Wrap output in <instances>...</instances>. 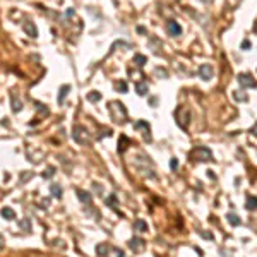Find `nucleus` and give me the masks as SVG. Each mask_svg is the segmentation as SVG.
<instances>
[{"label":"nucleus","instance_id":"5701e85b","mask_svg":"<svg viewBox=\"0 0 257 257\" xmlns=\"http://www.w3.org/2000/svg\"><path fill=\"white\" fill-rule=\"evenodd\" d=\"M134 62H136V63H137V65H139V67H142L144 63L147 62V57H144V55H139V53H137V55L134 57Z\"/></svg>","mask_w":257,"mask_h":257},{"label":"nucleus","instance_id":"0eeeda50","mask_svg":"<svg viewBox=\"0 0 257 257\" xmlns=\"http://www.w3.org/2000/svg\"><path fill=\"white\" fill-rule=\"evenodd\" d=\"M199 76H201V79H204V81H211V79H213V67H211L209 63H202V65L199 67Z\"/></svg>","mask_w":257,"mask_h":257},{"label":"nucleus","instance_id":"1a4fd4ad","mask_svg":"<svg viewBox=\"0 0 257 257\" xmlns=\"http://www.w3.org/2000/svg\"><path fill=\"white\" fill-rule=\"evenodd\" d=\"M128 247H130L134 252H141V250L146 247V242H144L142 238H137V237H134V238L128 242Z\"/></svg>","mask_w":257,"mask_h":257},{"label":"nucleus","instance_id":"a878e982","mask_svg":"<svg viewBox=\"0 0 257 257\" xmlns=\"http://www.w3.org/2000/svg\"><path fill=\"white\" fill-rule=\"evenodd\" d=\"M115 89H117L118 93H127V84H125L124 81H120V82L115 84Z\"/></svg>","mask_w":257,"mask_h":257},{"label":"nucleus","instance_id":"423d86ee","mask_svg":"<svg viewBox=\"0 0 257 257\" xmlns=\"http://www.w3.org/2000/svg\"><path fill=\"white\" fill-rule=\"evenodd\" d=\"M166 31H168L170 36H180V34H182V26L172 19V21L166 22Z\"/></svg>","mask_w":257,"mask_h":257},{"label":"nucleus","instance_id":"f8f14e48","mask_svg":"<svg viewBox=\"0 0 257 257\" xmlns=\"http://www.w3.org/2000/svg\"><path fill=\"white\" fill-rule=\"evenodd\" d=\"M245 207L249 211H255L257 209V197H254V195H249L245 201Z\"/></svg>","mask_w":257,"mask_h":257},{"label":"nucleus","instance_id":"b1692460","mask_svg":"<svg viewBox=\"0 0 257 257\" xmlns=\"http://www.w3.org/2000/svg\"><path fill=\"white\" fill-rule=\"evenodd\" d=\"M233 98L235 99H238V101H249V96L245 94V93H238V91H233Z\"/></svg>","mask_w":257,"mask_h":257},{"label":"nucleus","instance_id":"f03ea898","mask_svg":"<svg viewBox=\"0 0 257 257\" xmlns=\"http://www.w3.org/2000/svg\"><path fill=\"white\" fill-rule=\"evenodd\" d=\"M189 158L194 159V161H214L213 159V153H211L206 146L194 147V149L190 151V154H189Z\"/></svg>","mask_w":257,"mask_h":257},{"label":"nucleus","instance_id":"c756f323","mask_svg":"<svg viewBox=\"0 0 257 257\" xmlns=\"http://www.w3.org/2000/svg\"><path fill=\"white\" fill-rule=\"evenodd\" d=\"M250 132H252V134H254V136H257V124H255V125H254V127H252V128H250Z\"/></svg>","mask_w":257,"mask_h":257},{"label":"nucleus","instance_id":"6e6552de","mask_svg":"<svg viewBox=\"0 0 257 257\" xmlns=\"http://www.w3.org/2000/svg\"><path fill=\"white\" fill-rule=\"evenodd\" d=\"M22 29H24V33L28 34V36H31V38H38V29H36V26H34V22H31V21H24V22H22Z\"/></svg>","mask_w":257,"mask_h":257},{"label":"nucleus","instance_id":"a211bd4d","mask_svg":"<svg viewBox=\"0 0 257 257\" xmlns=\"http://www.w3.org/2000/svg\"><path fill=\"white\" fill-rule=\"evenodd\" d=\"M69 91H70V86H69V84H65V86H62V88H60V93H59V103H63V99H65V96L69 94Z\"/></svg>","mask_w":257,"mask_h":257},{"label":"nucleus","instance_id":"c85d7f7f","mask_svg":"<svg viewBox=\"0 0 257 257\" xmlns=\"http://www.w3.org/2000/svg\"><path fill=\"white\" fill-rule=\"evenodd\" d=\"M202 237H204V238H213V235H211V233H207V231H204V233H201Z\"/></svg>","mask_w":257,"mask_h":257},{"label":"nucleus","instance_id":"ddd939ff","mask_svg":"<svg viewBox=\"0 0 257 257\" xmlns=\"http://www.w3.org/2000/svg\"><path fill=\"white\" fill-rule=\"evenodd\" d=\"M0 214H2L4 220H15V213H14V209H11V207H2Z\"/></svg>","mask_w":257,"mask_h":257},{"label":"nucleus","instance_id":"bb28decb","mask_svg":"<svg viewBox=\"0 0 257 257\" xmlns=\"http://www.w3.org/2000/svg\"><path fill=\"white\" fill-rule=\"evenodd\" d=\"M170 168H172L173 172L178 168V158H172V159H170Z\"/></svg>","mask_w":257,"mask_h":257},{"label":"nucleus","instance_id":"4be33fe9","mask_svg":"<svg viewBox=\"0 0 257 257\" xmlns=\"http://www.w3.org/2000/svg\"><path fill=\"white\" fill-rule=\"evenodd\" d=\"M101 99V94H99L98 91H91L88 94V101H91V103H96V101H99Z\"/></svg>","mask_w":257,"mask_h":257},{"label":"nucleus","instance_id":"2eb2a0df","mask_svg":"<svg viewBox=\"0 0 257 257\" xmlns=\"http://www.w3.org/2000/svg\"><path fill=\"white\" fill-rule=\"evenodd\" d=\"M105 204H107L108 207H111V209L118 211V209H117L118 201H117V195H115V194H110V195H108V197H107V201H105Z\"/></svg>","mask_w":257,"mask_h":257},{"label":"nucleus","instance_id":"7ed1b4c3","mask_svg":"<svg viewBox=\"0 0 257 257\" xmlns=\"http://www.w3.org/2000/svg\"><path fill=\"white\" fill-rule=\"evenodd\" d=\"M175 120L182 128H187L189 122H190V111H189V108H185L184 105H180L175 111Z\"/></svg>","mask_w":257,"mask_h":257},{"label":"nucleus","instance_id":"39448f33","mask_svg":"<svg viewBox=\"0 0 257 257\" xmlns=\"http://www.w3.org/2000/svg\"><path fill=\"white\" fill-rule=\"evenodd\" d=\"M237 81H238V84L242 86L243 89H249V88H257V81L254 79L252 76H250V74H238Z\"/></svg>","mask_w":257,"mask_h":257},{"label":"nucleus","instance_id":"9b49d317","mask_svg":"<svg viewBox=\"0 0 257 257\" xmlns=\"http://www.w3.org/2000/svg\"><path fill=\"white\" fill-rule=\"evenodd\" d=\"M11 99H12V110H14V111H21L22 105H21V101H19L15 91H11Z\"/></svg>","mask_w":257,"mask_h":257},{"label":"nucleus","instance_id":"f257e3e1","mask_svg":"<svg viewBox=\"0 0 257 257\" xmlns=\"http://www.w3.org/2000/svg\"><path fill=\"white\" fill-rule=\"evenodd\" d=\"M108 111H110V117L113 118L115 124H125L127 122V110H125L124 103L120 101L108 103Z\"/></svg>","mask_w":257,"mask_h":257},{"label":"nucleus","instance_id":"dca6fc26","mask_svg":"<svg viewBox=\"0 0 257 257\" xmlns=\"http://www.w3.org/2000/svg\"><path fill=\"white\" fill-rule=\"evenodd\" d=\"M110 250H111V247L107 245V243H98V245H96V254H98V255H107Z\"/></svg>","mask_w":257,"mask_h":257},{"label":"nucleus","instance_id":"7c9ffc66","mask_svg":"<svg viewBox=\"0 0 257 257\" xmlns=\"http://www.w3.org/2000/svg\"><path fill=\"white\" fill-rule=\"evenodd\" d=\"M2 249H4V237L0 235V250H2Z\"/></svg>","mask_w":257,"mask_h":257},{"label":"nucleus","instance_id":"6ab92c4d","mask_svg":"<svg viewBox=\"0 0 257 257\" xmlns=\"http://www.w3.org/2000/svg\"><path fill=\"white\" fill-rule=\"evenodd\" d=\"M134 228L137 231H147V223L144 220H136L134 221Z\"/></svg>","mask_w":257,"mask_h":257},{"label":"nucleus","instance_id":"2f4dec72","mask_svg":"<svg viewBox=\"0 0 257 257\" xmlns=\"http://www.w3.org/2000/svg\"><path fill=\"white\" fill-rule=\"evenodd\" d=\"M207 175H209V178H214V172H211V170L207 172Z\"/></svg>","mask_w":257,"mask_h":257},{"label":"nucleus","instance_id":"20e7f679","mask_svg":"<svg viewBox=\"0 0 257 257\" xmlns=\"http://www.w3.org/2000/svg\"><path fill=\"white\" fill-rule=\"evenodd\" d=\"M72 137L77 144H88L91 136H89V132L82 127V125H76V127H74V132H72Z\"/></svg>","mask_w":257,"mask_h":257},{"label":"nucleus","instance_id":"412c9836","mask_svg":"<svg viewBox=\"0 0 257 257\" xmlns=\"http://www.w3.org/2000/svg\"><path fill=\"white\" fill-rule=\"evenodd\" d=\"M136 91H137V94L144 96L147 93V84H146V82H137V84H136Z\"/></svg>","mask_w":257,"mask_h":257},{"label":"nucleus","instance_id":"393cba45","mask_svg":"<svg viewBox=\"0 0 257 257\" xmlns=\"http://www.w3.org/2000/svg\"><path fill=\"white\" fill-rule=\"evenodd\" d=\"M55 172H57L55 166H50V168H46V170H45V173H43V178H50V176H53V175H55Z\"/></svg>","mask_w":257,"mask_h":257},{"label":"nucleus","instance_id":"aec40b11","mask_svg":"<svg viewBox=\"0 0 257 257\" xmlns=\"http://www.w3.org/2000/svg\"><path fill=\"white\" fill-rule=\"evenodd\" d=\"M127 144H130V141H128L125 136H122L120 141H118V153H124V151L127 149Z\"/></svg>","mask_w":257,"mask_h":257},{"label":"nucleus","instance_id":"9d476101","mask_svg":"<svg viewBox=\"0 0 257 257\" xmlns=\"http://www.w3.org/2000/svg\"><path fill=\"white\" fill-rule=\"evenodd\" d=\"M76 195L79 197V201L82 202V204H89L91 202V194L89 192H86V190H82V189H76Z\"/></svg>","mask_w":257,"mask_h":257},{"label":"nucleus","instance_id":"4468645a","mask_svg":"<svg viewBox=\"0 0 257 257\" xmlns=\"http://www.w3.org/2000/svg\"><path fill=\"white\" fill-rule=\"evenodd\" d=\"M226 220H228V223L233 224V226H238V224L242 223L240 216H238V214H235V213H228V214H226Z\"/></svg>","mask_w":257,"mask_h":257},{"label":"nucleus","instance_id":"cd10ccee","mask_svg":"<svg viewBox=\"0 0 257 257\" xmlns=\"http://www.w3.org/2000/svg\"><path fill=\"white\" fill-rule=\"evenodd\" d=\"M240 48H242V50H249V48H250V41L249 40H243L242 45H240Z\"/></svg>","mask_w":257,"mask_h":257},{"label":"nucleus","instance_id":"f3484780","mask_svg":"<svg viewBox=\"0 0 257 257\" xmlns=\"http://www.w3.org/2000/svg\"><path fill=\"white\" fill-rule=\"evenodd\" d=\"M50 194H51V197H55V199H60L62 197V187L60 185H51L50 187Z\"/></svg>","mask_w":257,"mask_h":257}]
</instances>
